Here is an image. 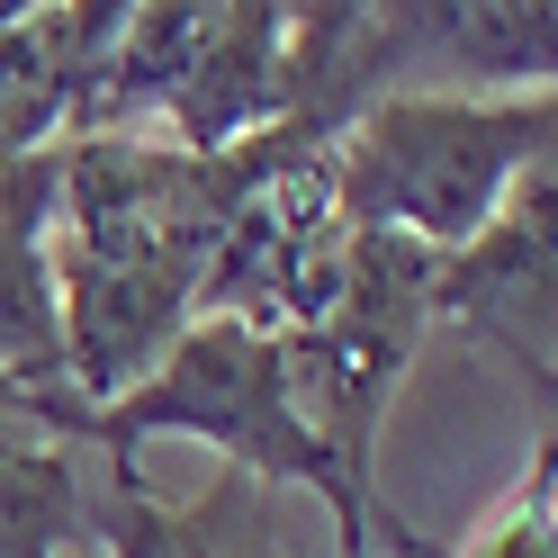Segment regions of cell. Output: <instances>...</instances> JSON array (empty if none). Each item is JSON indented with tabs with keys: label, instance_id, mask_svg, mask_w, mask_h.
I'll use <instances>...</instances> for the list:
<instances>
[{
	"label": "cell",
	"instance_id": "7",
	"mask_svg": "<svg viewBox=\"0 0 558 558\" xmlns=\"http://www.w3.org/2000/svg\"><path fill=\"white\" fill-rule=\"evenodd\" d=\"M90 541V486L73 441L27 433L19 450H0V558H63Z\"/></svg>",
	"mask_w": 558,
	"mask_h": 558
},
{
	"label": "cell",
	"instance_id": "9",
	"mask_svg": "<svg viewBox=\"0 0 558 558\" xmlns=\"http://www.w3.org/2000/svg\"><path fill=\"white\" fill-rule=\"evenodd\" d=\"M27 433H37V424H27V414H19V405H0V450H19Z\"/></svg>",
	"mask_w": 558,
	"mask_h": 558
},
{
	"label": "cell",
	"instance_id": "6",
	"mask_svg": "<svg viewBox=\"0 0 558 558\" xmlns=\"http://www.w3.org/2000/svg\"><path fill=\"white\" fill-rule=\"evenodd\" d=\"M433 63L477 99L549 90L558 73V10L549 0H469V10H397V73Z\"/></svg>",
	"mask_w": 558,
	"mask_h": 558
},
{
	"label": "cell",
	"instance_id": "2",
	"mask_svg": "<svg viewBox=\"0 0 558 558\" xmlns=\"http://www.w3.org/2000/svg\"><path fill=\"white\" fill-rule=\"evenodd\" d=\"M90 441L109 460H135V441H198L234 477L316 496L325 522H333V549H369V522H378L369 486H352L333 469V450L298 414L289 342L253 316H190L135 388H118L90 414Z\"/></svg>",
	"mask_w": 558,
	"mask_h": 558
},
{
	"label": "cell",
	"instance_id": "4",
	"mask_svg": "<svg viewBox=\"0 0 558 558\" xmlns=\"http://www.w3.org/2000/svg\"><path fill=\"white\" fill-rule=\"evenodd\" d=\"M433 316H469V333H486L532 378L549 424V162L505 198V217L469 253L433 262Z\"/></svg>",
	"mask_w": 558,
	"mask_h": 558
},
{
	"label": "cell",
	"instance_id": "1",
	"mask_svg": "<svg viewBox=\"0 0 558 558\" xmlns=\"http://www.w3.org/2000/svg\"><path fill=\"white\" fill-rule=\"evenodd\" d=\"M549 135H558L549 90H513V99L378 90V99H361V118L333 145V171H325L333 226L388 234V243H414V253L450 262L549 162Z\"/></svg>",
	"mask_w": 558,
	"mask_h": 558
},
{
	"label": "cell",
	"instance_id": "5",
	"mask_svg": "<svg viewBox=\"0 0 558 558\" xmlns=\"http://www.w3.org/2000/svg\"><path fill=\"white\" fill-rule=\"evenodd\" d=\"M279 109H289V10H198V46L171 90V126L190 135V154L217 162Z\"/></svg>",
	"mask_w": 558,
	"mask_h": 558
},
{
	"label": "cell",
	"instance_id": "8",
	"mask_svg": "<svg viewBox=\"0 0 558 558\" xmlns=\"http://www.w3.org/2000/svg\"><path fill=\"white\" fill-rule=\"evenodd\" d=\"M450 558H558V522H549V441H541V460L522 469V486H513V496L486 513Z\"/></svg>",
	"mask_w": 558,
	"mask_h": 558
},
{
	"label": "cell",
	"instance_id": "10",
	"mask_svg": "<svg viewBox=\"0 0 558 558\" xmlns=\"http://www.w3.org/2000/svg\"><path fill=\"white\" fill-rule=\"evenodd\" d=\"M63 558H99V549H90V541H82V549H63Z\"/></svg>",
	"mask_w": 558,
	"mask_h": 558
},
{
	"label": "cell",
	"instance_id": "3",
	"mask_svg": "<svg viewBox=\"0 0 558 558\" xmlns=\"http://www.w3.org/2000/svg\"><path fill=\"white\" fill-rule=\"evenodd\" d=\"M118 486L90 505V549L99 558H333V522L298 486H262L217 469L198 496L162 505L135 486V460H109Z\"/></svg>",
	"mask_w": 558,
	"mask_h": 558
}]
</instances>
